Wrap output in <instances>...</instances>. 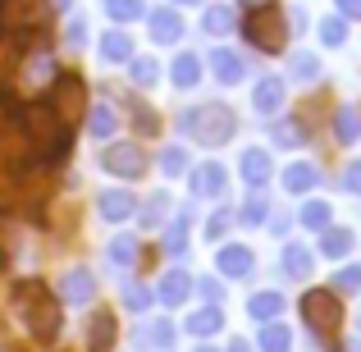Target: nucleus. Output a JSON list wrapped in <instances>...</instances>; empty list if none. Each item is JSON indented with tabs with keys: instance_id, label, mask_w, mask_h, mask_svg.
<instances>
[{
	"instance_id": "obj_53",
	"label": "nucleus",
	"mask_w": 361,
	"mask_h": 352,
	"mask_svg": "<svg viewBox=\"0 0 361 352\" xmlns=\"http://www.w3.org/2000/svg\"><path fill=\"white\" fill-rule=\"evenodd\" d=\"M55 5H60V9H69V5H73V0H55Z\"/></svg>"
},
{
	"instance_id": "obj_46",
	"label": "nucleus",
	"mask_w": 361,
	"mask_h": 352,
	"mask_svg": "<svg viewBox=\"0 0 361 352\" xmlns=\"http://www.w3.org/2000/svg\"><path fill=\"white\" fill-rule=\"evenodd\" d=\"M133 119H137V123H142L147 133H156V115H151L147 106H133Z\"/></svg>"
},
{
	"instance_id": "obj_25",
	"label": "nucleus",
	"mask_w": 361,
	"mask_h": 352,
	"mask_svg": "<svg viewBox=\"0 0 361 352\" xmlns=\"http://www.w3.org/2000/svg\"><path fill=\"white\" fill-rule=\"evenodd\" d=\"M220 325H224L220 307H202V311H192V316H188V329H192L197 339H206V334H220Z\"/></svg>"
},
{
	"instance_id": "obj_12",
	"label": "nucleus",
	"mask_w": 361,
	"mask_h": 352,
	"mask_svg": "<svg viewBox=\"0 0 361 352\" xmlns=\"http://www.w3.org/2000/svg\"><path fill=\"white\" fill-rule=\"evenodd\" d=\"M192 193L197 197H220L224 193V165H215V160L197 165L192 169Z\"/></svg>"
},
{
	"instance_id": "obj_45",
	"label": "nucleus",
	"mask_w": 361,
	"mask_h": 352,
	"mask_svg": "<svg viewBox=\"0 0 361 352\" xmlns=\"http://www.w3.org/2000/svg\"><path fill=\"white\" fill-rule=\"evenodd\" d=\"M343 188H348V193H357V197H361V160H357V165H348V169H343Z\"/></svg>"
},
{
	"instance_id": "obj_40",
	"label": "nucleus",
	"mask_w": 361,
	"mask_h": 352,
	"mask_svg": "<svg viewBox=\"0 0 361 352\" xmlns=\"http://www.w3.org/2000/svg\"><path fill=\"white\" fill-rule=\"evenodd\" d=\"M293 73H298L302 83H311L320 73V64H316V55H293Z\"/></svg>"
},
{
	"instance_id": "obj_16",
	"label": "nucleus",
	"mask_w": 361,
	"mask_h": 352,
	"mask_svg": "<svg viewBox=\"0 0 361 352\" xmlns=\"http://www.w3.org/2000/svg\"><path fill=\"white\" fill-rule=\"evenodd\" d=\"M151 37H156V42H178V37H183V18H178V9H156V14H151Z\"/></svg>"
},
{
	"instance_id": "obj_13",
	"label": "nucleus",
	"mask_w": 361,
	"mask_h": 352,
	"mask_svg": "<svg viewBox=\"0 0 361 352\" xmlns=\"http://www.w3.org/2000/svg\"><path fill=\"white\" fill-rule=\"evenodd\" d=\"M238 169H243V178H247V183H252V188H261V183H270V174H274V169H270V156H265V151H261V147H252V151H243V160H238Z\"/></svg>"
},
{
	"instance_id": "obj_41",
	"label": "nucleus",
	"mask_w": 361,
	"mask_h": 352,
	"mask_svg": "<svg viewBox=\"0 0 361 352\" xmlns=\"http://www.w3.org/2000/svg\"><path fill=\"white\" fill-rule=\"evenodd\" d=\"M334 279H338V289H343V293H357L361 289V265H343Z\"/></svg>"
},
{
	"instance_id": "obj_33",
	"label": "nucleus",
	"mask_w": 361,
	"mask_h": 352,
	"mask_svg": "<svg viewBox=\"0 0 361 352\" xmlns=\"http://www.w3.org/2000/svg\"><path fill=\"white\" fill-rule=\"evenodd\" d=\"M343 37H348V23H343V14H329V18H320V42H325V46H343Z\"/></svg>"
},
{
	"instance_id": "obj_42",
	"label": "nucleus",
	"mask_w": 361,
	"mask_h": 352,
	"mask_svg": "<svg viewBox=\"0 0 361 352\" xmlns=\"http://www.w3.org/2000/svg\"><path fill=\"white\" fill-rule=\"evenodd\" d=\"M123 302H128L133 311H147V307H151V293L142 289V284H128V293H123Z\"/></svg>"
},
{
	"instance_id": "obj_8",
	"label": "nucleus",
	"mask_w": 361,
	"mask_h": 352,
	"mask_svg": "<svg viewBox=\"0 0 361 352\" xmlns=\"http://www.w3.org/2000/svg\"><path fill=\"white\" fill-rule=\"evenodd\" d=\"M42 0H0V32H23L37 23Z\"/></svg>"
},
{
	"instance_id": "obj_3",
	"label": "nucleus",
	"mask_w": 361,
	"mask_h": 352,
	"mask_svg": "<svg viewBox=\"0 0 361 352\" xmlns=\"http://www.w3.org/2000/svg\"><path fill=\"white\" fill-rule=\"evenodd\" d=\"M178 128L202 138V142H211V147H220V142H229L233 133H238V119H233L229 106L215 101V106H197V110H188V115H178Z\"/></svg>"
},
{
	"instance_id": "obj_32",
	"label": "nucleus",
	"mask_w": 361,
	"mask_h": 352,
	"mask_svg": "<svg viewBox=\"0 0 361 352\" xmlns=\"http://www.w3.org/2000/svg\"><path fill=\"white\" fill-rule=\"evenodd\" d=\"M106 14L119 18V23H133V18L147 14V5H142V0H106Z\"/></svg>"
},
{
	"instance_id": "obj_44",
	"label": "nucleus",
	"mask_w": 361,
	"mask_h": 352,
	"mask_svg": "<svg viewBox=\"0 0 361 352\" xmlns=\"http://www.w3.org/2000/svg\"><path fill=\"white\" fill-rule=\"evenodd\" d=\"M197 289H202V298H206V307H220V298H224V289L215 279H202L197 284Z\"/></svg>"
},
{
	"instance_id": "obj_4",
	"label": "nucleus",
	"mask_w": 361,
	"mask_h": 352,
	"mask_svg": "<svg viewBox=\"0 0 361 352\" xmlns=\"http://www.w3.org/2000/svg\"><path fill=\"white\" fill-rule=\"evenodd\" d=\"M247 42L256 46V51H283V42H288V23H283V5H256L252 14H247L243 23Z\"/></svg>"
},
{
	"instance_id": "obj_37",
	"label": "nucleus",
	"mask_w": 361,
	"mask_h": 352,
	"mask_svg": "<svg viewBox=\"0 0 361 352\" xmlns=\"http://www.w3.org/2000/svg\"><path fill=\"white\" fill-rule=\"evenodd\" d=\"M156 60H142V55H137V60H133V83H137V87H151V83H156Z\"/></svg>"
},
{
	"instance_id": "obj_43",
	"label": "nucleus",
	"mask_w": 361,
	"mask_h": 352,
	"mask_svg": "<svg viewBox=\"0 0 361 352\" xmlns=\"http://www.w3.org/2000/svg\"><path fill=\"white\" fill-rule=\"evenodd\" d=\"M151 339H156V348H169L174 344V325H169V320H156V325H151Z\"/></svg>"
},
{
	"instance_id": "obj_2",
	"label": "nucleus",
	"mask_w": 361,
	"mask_h": 352,
	"mask_svg": "<svg viewBox=\"0 0 361 352\" xmlns=\"http://www.w3.org/2000/svg\"><path fill=\"white\" fill-rule=\"evenodd\" d=\"M18 123H23L27 151H32L37 160H60V156H69L73 133L60 123V115L51 110V101H32L27 110H18Z\"/></svg>"
},
{
	"instance_id": "obj_38",
	"label": "nucleus",
	"mask_w": 361,
	"mask_h": 352,
	"mask_svg": "<svg viewBox=\"0 0 361 352\" xmlns=\"http://www.w3.org/2000/svg\"><path fill=\"white\" fill-rule=\"evenodd\" d=\"M265 215H270V206L261 202V197H252V202H243V211H238V220L243 224H261Z\"/></svg>"
},
{
	"instance_id": "obj_48",
	"label": "nucleus",
	"mask_w": 361,
	"mask_h": 352,
	"mask_svg": "<svg viewBox=\"0 0 361 352\" xmlns=\"http://www.w3.org/2000/svg\"><path fill=\"white\" fill-rule=\"evenodd\" d=\"M338 14H343V18H361V0H338Z\"/></svg>"
},
{
	"instance_id": "obj_47",
	"label": "nucleus",
	"mask_w": 361,
	"mask_h": 352,
	"mask_svg": "<svg viewBox=\"0 0 361 352\" xmlns=\"http://www.w3.org/2000/svg\"><path fill=\"white\" fill-rule=\"evenodd\" d=\"M82 37H87V28H82V18H69V46H82Z\"/></svg>"
},
{
	"instance_id": "obj_17",
	"label": "nucleus",
	"mask_w": 361,
	"mask_h": 352,
	"mask_svg": "<svg viewBox=\"0 0 361 352\" xmlns=\"http://www.w3.org/2000/svg\"><path fill=\"white\" fill-rule=\"evenodd\" d=\"M247 316L261 320V325H274V316H283V293H256L247 302Z\"/></svg>"
},
{
	"instance_id": "obj_27",
	"label": "nucleus",
	"mask_w": 361,
	"mask_h": 352,
	"mask_svg": "<svg viewBox=\"0 0 361 352\" xmlns=\"http://www.w3.org/2000/svg\"><path fill=\"white\" fill-rule=\"evenodd\" d=\"M115 123H119V115H115L110 106L87 110V128H92V138H110V133H115Z\"/></svg>"
},
{
	"instance_id": "obj_54",
	"label": "nucleus",
	"mask_w": 361,
	"mask_h": 352,
	"mask_svg": "<svg viewBox=\"0 0 361 352\" xmlns=\"http://www.w3.org/2000/svg\"><path fill=\"white\" fill-rule=\"evenodd\" d=\"M178 5H188V0H178Z\"/></svg>"
},
{
	"instance_id": "obj_20",
	"label": "nucleus",
	"mask_w": 361,
	"mask_h": 352,
	"mask_svg": "<svg viewBox=\"0 0 361 352\" xmlns=\"http://www.w3.org/2000/svg\"><path fill=\"white\" fill-rule=\"evenodd\" d=\"M279 265H283V274H288V279H311V252H307V247H298V243L283 247Z\"/></svg>"
},
{
	"instance_id": "obj_7",
	"label": "nucleus",
	"mask_w": 361,
	"mask_h": 352,
	"mask_svg": "<svg viewBox=\"0 0 361 352\" xmlns=\"http://www.w3.org/2000/svg\"><path fill=\"white\" fill-rule=\"evenodd\" d=\"M101 169H110V174H119V178H142L147 174V151H142L137 142H110V147L101 151Z\"/></svg>"
},
{
	"instance_id": "obj_6",
	"label": "nucleus",
	"mask_w": 361,
	"mask_h": 352,
	"mask_svg": "<svg viewBox=\"0 0 361 352\" xmlns=\"http://www.w3.org/2000/svg\"><path fill=\"white\" fill-rule=\"evenodd\" d=\"M51 110L60 115L64 128H73V119L87 110V97H82V78H78V73H60V78H55V87H51Z\"/></svg>"
},
{
	"instance_id": "obj_31",
	"label": "nucleus",
	"mask_w": 361,
	"mask_h": 352,
	"mask_svg": "<svg viewBox=\"0 0 361 352\" xmlns=\"http://www.w3.org/2000/svg\"><path fill=\"white\" fill-rule=\"evenodd\" d=\"M293 348V334L283 325H265L261 329V352H288Z\"/></svg>"
},
{
	"instance_id": "obj_51",
	"label": "nucleus",
	"mask_w": 361,
	"mask_h": 352,
	"mask_svg": "<svg viewBox=\"0 0 361 352\" xmlns=\"http://www.w3.org/2000/svg\"><path fill=\"white\" fill-rule=\"evenodd\" d=\"M229 352H252V348H247V344H243V339H238V344H233V348H229Z\"/></svg>"
},
{
	"instance_id": "obj_28",
	"label": "nucleus",
	"mask_w": 361,
	"mask_h": 352,
	"mask_svg": "<svg viewBox=\"0 0 361 352\" xmlns=\"http://www.w3.org/2000/svg\"><path fill=\"white\" fill-rule=\"evenodd\" d=\"M348 247H353L348 229H320V252L325 256H348Z\"/></svg>"
},
{
	"instance_id": "obj_52",
	"label": "nucleus",
	"mask_w": 361,
	"mask_h": 352,
	"mask_svg": "<svg viewBox=\"0 0 361 352\" xmlns=\"http://www.w3.org/2000/svg\"><path fill=\"white\" fill-rule=\"evenodd\" d=\"M197 352H220V348H211V344H202V348H197Z\"/></svg>"
},
{
	"instance_id": "obj_22",
	"label": "nucleus",
	"mask_w": 361,
	"mask_h": 352,
	"mask_svg": "<svg viewBox=\"0 0 361 352\" xmlns=\"http://www.w3.org/2000/svg\"><path fill=\"white\" fill-rule=\"evenodd\" d=\"M334 138H338V142H357V138H361V110H357V106H338V115H334Z\"/></svg>"
},
{
	"instance_id": "obj_34",
	"label": "nucleus",
	"mask_w": 361,
	"mask_h": 352,
	"mask_svg": "<svg viewBox=\"0 0 361 352\" xmlns=\"http://www.w3.org/2000/svg\"><path fill=\"white\" fill-rule=\"evenodd\" d=\"M270 138L279 142V147H302V142H307V138H302V128H298V119H279L270 128Z\"/></svg>"
},
{
	"instance_id": "obj_15",
	"label": "nucleus",
	"mask_w": 361,
	"mask_h": 352,
	"mask_svg": "<svg viewBox=\"0 0 361 352\" xmlns=\"http://www.w3.org/2000/svg\"><path fill=\"white\" fill-rule=\"evenodd\" d=\"M188 293H192V274H188V270H169L165 279H160V302H165V307L188 302Z\"/></svg>"
},
{
	"instance_id": "obj_50",
	"label": "nucleus",
	"mask_w": 361,
	"mask_h": 352,
	"mask_svg": "<svg viewBox=\"0 0 361 352\" xmlns=\"http://www.w3.org/2000/svg\"><path fill=\"white\" fill-rule=\"evenodd\" d=\"M224 224H229V220H224V215H215V220L206 224V233H211V238H220V233H224Z\"/></svg>"
},
{
	"instance_id": "obj_30",
	"label": "nucleus",
	"mask_w": 361,
	"mask_h": 352,
	"mask_svg": "<svg viewBox=\"0 0 361 352\" xmlns=\"http://www.w3.org/2000/svg\"><path fill=\"white\" fill-rule=\"evenodd\" d=\"M188 252V215H178L165 233V256H183Z\"/></svg>"
},
{
	"instance_id": "obj_21",
	"label": "nucleus",
	"mask_w": 361,
	"mask_h": 352,
	"mask_svg": "<svg viewBox=\"0 0 361 352\" xmlns=\"http://www.w3.org/2000/svg\"><path fill=\"white\" fill-rule=\"evenodd\" d=\"M106 256H110V265H115V270H133V261H137V238H128V233L110 238Z\"/></svg>"
},
{
	"instance_id": "obj_19",
	"label": "nucleus",
	"mask_w": 361,
	"mask_h": 352,
	"mask_svg": "<svg viewBox=\"0 0 361 352\" xmlns=\"http://www.w3.org/2000/svg\"><path fill=\"white\" fill-rule=\"evenodd\" d=\"M169 78H174V87H197V78H202V55H192V51L174 55V69H169Z\"/></svg>"
},
{
	"instance_id": "obj_18",
	"label": "nucleus",
	"mask_w": 361,
	"mask_h": 352,
	"mask_svg": "<svg viewBox=\"0 0 361 352\" xmlns=\"http://www.w3.org/2000/svg\"><path fill=\"white\" fill-rule=\"evenodd\" d=\"M110 344H115V316H110V311H97V316H92V329H87V348L110 352Z\"/></svg>"
},
{
	"instance_id": "obj_23",
	"label": "nucleus",
	"mask_w": 361,
	"mask_h": 352,
	"mask_svg": "<svg viewBox=\"0 0 361 352\" xmlns=\"http://www.w3.org/2000/svg\"><path fill=\"white\" fill-rule=\"evenodd\" d=\"M101 60H106V64L133 60V42H128L123 32H106V37H101Z\"/></svg>"
},
{
	"instance_id": "obj_9",
	"label": "nucleus",
	"mask_w": 361,
	"mask_h": 352,
	"mask_svg": "<svg viewBox=\"0 0 361 352\" xmlns=\"http://www.w3.org/2000/svg\"><path fill=\"white\" fill-rule=\"evenodd\" d=\"M97 298V279H92V270H69L60 284V302H69V307H87V302Z\"/></svg>"
},
{
	"instance_id": "obj_24",
	"label": "nucleus",
	"mask_w": 361,
	"mask_h": 352,
	"mask_svg": "<svg viewBox=\"0 0 361 352\" xmlns=\"http://www.w3.org/2000/svg\"><path fill=\"white\" fill-rule=\"evenodd\" d=\"M316 178H320L316 165H288V169H283V188H288V193H311Z\"/></svg>"
},
{
	"instance_id": "obj_35",
	"label": "nucleus",
	"mask_w": 361,
	"mask_h": 352,
	"mask_svg": "<svg viewBox=\"0 0 361 352\" xmlns=\"http://www.w3.org/2000/svg\"><path fill=\"white\" fill-rule=\"evenodd\" d=\"M302 224H307V229H329V202H307L302 206Z\"/></svg>"
},
{
	"instance_id": "obj_39",
	"label": "nucleus",
	"mask_w": 361,
	"mask_h": 352,
	"mask_svg": "<svg viewBox=\"0 0 361 352\" xmlns=\"http://www.w3.org/2000/svg\"><path fill=\"white\" fill-rule=\"evenodd\" d=\"M165 206H169V197L156 193V197L147 202V211H142V224H160V220H165Z\"/></svg>"
},
{
	"instance_id": "obj_10",
	"label": "nucleus",
	"mask_w": 361,
	"mask_h": 352,
	"mask_svg": "<svg viewBox=\"0 0 361 352\" xmlns=\"http://www.w3.org/2000/svg\"><path fill=\"white\" fill-rule=\"evenodd\" d=\"M133 206H137V202H133V197L128 193H123V188H106V193H101L97 197V211H101V220H128V215H133Z\"/></svg>"
},
{
	"instance_id": "obj_14",
	"label": "nucleus",
	"mask_w": 361,
	"mask_h": 352,
	"mask_svg": "<svg viewBox=\"0 0 361 352\" xmlns=\"http://www.w3.org/2000/svg\"><path fill=\"white\" fill-rule=\"evenodd\" d=\"M252 106L261 110V115H274V110H283V78H261V83H256Z\"/></svg>"
},
{
	"instance_id": "obj_11",
	"label": "nucleus",
	"mask_w": 361,
	"mask_h": 352,
	"mask_svg": "<svg viewBox=\"0 0 361 352\" xmlns=\"http://www.w3.org/2000/svg\"><path fill=\"white\" fill-rule=\"evenodd\" d=\"M215 265H220V274H229V279H247V274H252V252H247V247H220V256H215Z\"/></svg>"
},
{
	"instance_id": "obj_5",
	"label": "nucleus",
	"mask_w": 361,
	"mask_h": 352,
	"mask_svg": "<svg viewBox=\"0 0 361 352\" xmlns=\"http://www.w3.org/2000/svg\"><path fill=\"white\" fill-rule=\"evenodd\" d=\"M302 316H307V325L316 329V334L334 339L338 325H343V311H338V298L329 289H311L307 298H302Z\"/></svg>"
},
{
	"instance_id": "obj_36",
	"label": "nucleus",
	"mask_w": 361,
	"mask_h": 352,
	"mask_svg": "<svg viewBox=\"0 0 361 352\" xmlns=\"http://www.w3.org/2000/svg\"><path fill=\"white\" fill-rule=\"evenodd\" d=\"M160 169H165L169 178L183 174V169H188V151L183 147H165V151H160Z\"/></svg>"
},
{
	"instance_id": "obj_49",
	"label": "nucleus",
	"mask_w": 361,
	"mask_h": 352,
	"mask_svg": "<svg viewBox=\"0 0 361 352\" xmlns=\"http://www.w3.org/2000/svg\"><path fill=\"white\" fill-rule=\"evenodd\" d=\"M5 133H9V101L0 97V142H5Z\"/></svg>"
},
{
	"instance_id": "obj_26",
	"label": "nucleus",
	"mask_w": 361,
	"mask_h": 352,
	"mask_svg": "<svg viewBox=\"0 0 361 352\" xmlns=\"http://www.w3.org/2000/svg\"><path fill=\"white\" fill-rule=\"evenodd\" d=\"M211 69H215L220 83H238L243 78V60L233 51H211Z\"/></svg>"
},
{
	"instance_id": "obj_1",
	"label": "nucleus",
	"mask_w": 361,
	"mask_h": 352,
	"mask_svg": "<svg viewBox=\"0 0 361 352\" xmlns=\"http://www.w3.org/2000/svg\"><path fill=\"white\" fill-rule=\"evenodd\" d=\"M14 302H18V320L27 325V334H32L37 344H55V339H60L64 307H60V298H55V293L46 289L42 279H27V284H18Z\"/></svg>"
},
{
	"instance_id": "obj_29",
	"label": "nucleus",
	"mask_w": 361,
	"mask_h": 352,
	"mask_svg": "<svg viewBox=\"0 0 361 352\" xmlns=\"http://www.w3.org/2000/svg\"><path fill=\"white\" fill-rule=\"evenodd\" d=\"M202 28H206V32H215V37H224L233 28V9L229 5H211V9H206V18H202Z\"/></svg>"
}]
</instances>
